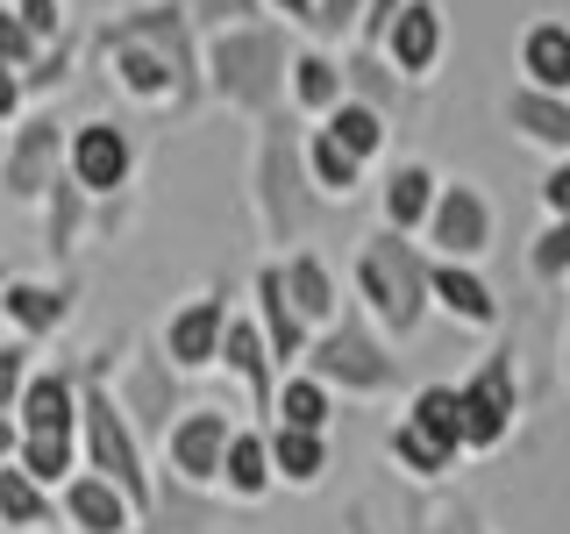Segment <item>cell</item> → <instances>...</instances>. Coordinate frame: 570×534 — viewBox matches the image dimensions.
Here are the masks:
<instances>
[{
    "label": "cell",
    "instance_id": "35",
    "mask_svg": "<svg viewBox=\"0 0 570 534\" xmlns=\"http://www.w3.org/2000/svg\"><path fill=\"white\" fill-rule=\"evenodd\" d=\"M400 86H406V71L392 65L385 50H364V43L350 50V93H356V100H371V107H385V115H400Z\"/></svg>",
    "mask_w": 570,
    "mask_h": 534
},
{
    "label": "cell",
    "instance_id": "46",
    "mask_svg": "<svg viewBox=\"0 0 570 534\" xmlns=\"http://www.w3.org/2000/svg\"><path fill=\"white\" fill-rule=\"evenodd\" d=\"M14 8H22V22L43 36V43H58V36H65V0H14Z\"/></svg>",
    "mask_w": 570,
    "mask_h": 534
},
{
    "label": "cell",
    "instance_id": "8",
    "mask_svg": "<svg viewBox=\"0 0 570 534\" xmlns=\"http://www.w3.org/2000/svg\"><path fill=\"white\" fill-rule=\"evenodd\" d=\"M178 378H186V370L171 364V349H165V343H136V349H129V364H121V378H115L121 406H129V421H136V435H142V442H157V449H165L171 421L186 414V406H178Z\"/></svg>",
    "mask_w": 570,
    "mask_h": 534
},
{
    "label": "cell",
    "instance_id": "26",
    "mask_svg": "<svg viewBox=\"0 0 570 534\" xmlns=\"http://www.w3.org/2000/svg\"><path fill=\"white\" fill-rule=\"evenodd\" d=\"M385 456L400 463L406 477H421V485H442V477L456 471V456H463V449H456V442H442V435H428L421 421H406V414H400V421L385 427Z\"/></svg>",
    "mask_w": 570,
    "mask_h": 534
},
{
    "label": "cell",
    "instance_id": "11",
    "mask_svg": "<svg viewBox=\"0 0 570 534\" xmlns=\"http://www.w3.org/2000/svg\"><path fill=\"white\" fill-rule=\"evenodd\" d=\"M492 228H499V214L485 200V186H478V178H442V200L428 214V249L478 264L492 249Z\"/></svg>",
    "mask_w": 570,
    "mask_h": 534
},
{
    "label": "cell",
    "instance_id": "48",
    "mask_svg": "<svg viewBox=\"0 0 570 534\" xmlns=\"http://www.w3.org/2000/svg\"><path fill=\"white\" fill-rule=\"evenodd\" d=\"M272 14H278V22H293L299 36H314V14H321V0H272Z\"/></svg>",
    "mask_w": 570,
    "mask_h": 534
},
{
    "label": "cell",
    "instance_id": "16",
    "mask_svg": "<svg viewBox=\"0 0 570 534\" xmlns=\"http://www.w3.org/2000/svg\"><path fill=\"white\" fill-rule=\"evenodd\" d=\"M249 299H257V320H264V335H272V349H278V364L285 370H299L307 364V349H314V328H307V314L293 307V293H285V264H257V278H249Z\"/></svg>",
    "mask_w": 570,
    "mask_h": 534
},
{
    "label": "cell",
    "instance_id": "2",
    "mask_svg": "<svg viewBox=\"0 0 570 534\" xmlns=\"http://www.w3.org/2000/svg\"><path fill=\"white\" fill-rule=\"evenodd\" d=\"M350 299L371 307V320L392 343H414L421 320L435 314V257L414 249L400 228H379V236H364V249L350 264Z\"/></svg>",
    "mask_w": 570,
    "mask_h": 534
},
{
    "label": "cell",
    "instance_id": "1",
    "mask_svg": "<svg viewBox=\"0 0 570 534\" xmlns=\"http://www.w3.org/2000/svg\"><path fill=\"white\" fill-rule=\"evenodd\" d=\"M293 22H236V29H214L207 36V93L222 107H236L249 121H272L285 100H293V50L285 43Z\"/></svg>",
    "mask_w": 570,
    "mask_h": 534
},
{
    "label": "cell",
    "instance_id": "30",
    "mask_svg": "<svg viewBox=\"0 0 570 534\" xmlns=\"http://www.w3.org/2000/svg\"><path fill=\"white\" fill-rule=\"evenodd\" d=\"M364 165H371V157H356L350 142L328 129V121H321V129H307V171H314V192H321V200H356Z\"/></svg>",
    "mask_w": 570,
    "mask_h": 534
},
{
    "label": "cell",
    "instance_id": "32",
    "mask_svg": "<svg viewBox=\"0 0 570 534\" xmlns=\"http://www.w3.org/2000/svg\"><path fill=\"white\" fill-rule=\"evenodd\" d=\"M335 414H343V392H335L321 370H285L278 378V421H293V427H335Z\"/></svg>",
    "mask_w": 570,
    "mask_h": 534
},
{
    "label": "cell",
    "instance_id": "45",
    "mask_svg": "<svg viewBox=\"0 0 570 534\" xmlns=\"http://www.w3.org/2000/svg\"><path fill=\"white\" fill-rule=\"evenodd\" d=\"M400 8H406V0H371L364 22H356V43H364V50H385V29L400 22Z\"/></svg>",
    "mask_w": 570,
    "mask_h": 534
},
{
    "label": "cell",
    "instance_id": "13",
    "mask_svg": "<svg viewBox=\"0 0 570 534\" xmlns=\"http://www.w3.org/2000/svg\"><path fill=\"white\" fill-rule=\"evenodd\" d=\"M222 370L249 392V414L272 427V421H278V378H285V364H278V349H272V335H264V320H257V314H228Z\"/></svg>",
    "mask_w": 570,
    "mask_h": 534
},
{
    "label": "cell",
    "instance_id": "22",
    "mask_svg": "<svg viewBox=\"0 0 570 534\" xmlns=\"http://www.w3.org/2000/svg\"><path fill=\"white\" fill-rule=\"evenodd\" d=\"M285 293H293V307L307 314V328L321 335V328H335V320L350 314V299H343V285H335V271H328V257L321 249H285Z\"/></svg>",
    "mask_w": 570,
    "mask_h": 534
},
{
    "label": "cell",
    "instance_id": "33",
    "mask_svg": "<svg viewBox=\"0 0 570 534\" xmlns=\"http://www.w3.org/2000/svg\"><path fill=\"white\" fill-rule=\"evenodd\" d=\"M14 463H22V471H36L50 492H58L65 477L86 463V435H79V427H29V435H22V456H14Z\"/></svg>",
    "mask_w": 570,
    "mask_h": 534
},
{
    "label": "cell",
    "instance_id": "36",
    "mask_svg": "<svg viewBox=\"0 0 570 534\" xmlns=\"http://www.w3.org/2000/svg\"><path fill=\"white\" fill-rule=\"evenodd\" d=\"M406 421H421L428 435L456 442V449L471 456V442H463V399H456V385H421L414 399H406Z\"/></svg>",
    "mask_w": 570,
    "mask_h": 534
},
{
    "label": "cell",
    "instance_id": "37",
    "mask_svg": "<svg viewBox=\"0 0 570 534\" xmlns=\"http://www.w3.org/2000/svg\"><path fill=\"white\" fill-rule=\"evenodd\" d=\"M528 278L534 285H570V214H549L542 221V236L528 243Z\"/></svg>",
    "mask_w": 570,
    "mask_h": 534
},
{
    "label": "cell",
    "instance_id": "5",
    "mask_svg": "<svg viewBox=\"0 0 570 534\" xmlns=\"http://www.w3.org/2000/svg\"><path fill=\"white\" fill-rule=\"evenodd\" d=\"M307 370H321L343 399H379V392H392V385L406 378V356H400V343H392L379 320H371V307H356V299H350V314L335 320V328L314 335Z\"/></svg>",
    "mask_w": 570,
    "mask_h": 534
},
{
    "label": "cell",
    "instance_id": "28",
    "mask_svg": "<svg viewBox=\"0 0 570 534\" xmlns=\"http://www.w3.org/2000/svg\"><path fill=\"white\" fill-rule=\"evenodd\" d=\"M58 492L43 485L36 471H22V463H0V527L8 534H36V527H50L58 521Z\"/></svg>",
    "mask_w": 570,
    "mask_h": 534
},
{
    "label": "cell",
    "instance_id": "4",
    "mask_svg": "<svg viewBox=\"0 0 570 534\" xmlns=\"http://www.w3.org/2000/svg\"><path fill=\"white\" fill-rule=\"evenodd\" d=\"M314 171H307V142H293L285 115L257 121V157H249V207H257L264 243H299L314 221Z\"/></svg>",
    "mask_w": 570,
    "mask_h": 534
},
{
    "label": "cell",
    "instance_id": "24",
    "mask_svg": "<svg viewBox=\"0 0 570 534\" xmlns=\"http://www.w3.org/2000/svg\"><path fill=\"white\" fill-rule=\"evenodd\" d=\"M222 492L236 498V506H257V498L278 492L272 427H236V442H228V463H222Z\"/></svg>",
    "mask_w": 570,
    "mask_h": 534
},
{
    "label": "cell",
    "instance_id": "47",
    "mask_svg": "<svg viewBox=\"0 0 570 534\" xmlns=\"http://www.w3.org/2000/svg\"><path fill=\"white\" fill-rule=\"evenodd\" d=\"M542 207H549V214H570V157H549V171H542Z\"/></svg>",
    "mask_w": 570,
    "mask_h": 534
},
{
    "label": "cell",
    "instance_id": "42",
    "mask_svg": "<svg viewBox=\"0 0 570 534\" xmlns=\"http://www.w3.org/2000/svg\"><path fill=\"white\" fill-rule=\"evenodd\" d=\"M364 8L371 0H321V14H314V43H356V22H364Z\"/></svg>",
    "mask_w": 570,
    "mask_h": 534
},
{
    "label": "cell",
    "instance_id": "12",
    "mask_svg": "<svg viewBox=\"0 0 570 534\" xmlns=\"http://www.w3.org/2000/svg\"><path fill=\"white\" fill-rule=\"evenodd\" d=\"M65 165H71V178H79L94 200H115V192L136 178V136L121 129V121H107V115L71 121V150H65Z\"/></svg>",
    "mask_w": 570,
    "mask_h": 534
},
{
    "label": "cell",
    "instance_id": "50",
    "mask_svg": "<svg viewBox=\"0 0 570 534\" xmlns=\"http://www.w3.org/2000/svg\"><path fill=\"white\" fill-rule=\"evenodd\" d=\"M563 385H570V328H563Z\"/></svg>",
    "mask_w": 570,
    "mask_h": 534
},
{
    "label": "cell",
    "instance_id": "19",
    "mask_svg": "<svg viewBox=\"0 0 570 534\" xmlns=\"http://www.w3.org/2000/svg\"><path fill=\"white\" fill-rule=\"evenodd\" d=\"M435 314H450L456 328H471V335H499V320H507L499 293L478 278V264H463V257H435Z\"/></svg>",
    "mask_w": 570,
    "mask_h": 534
},
{
    "label": "cell",
    "instance_id": "51",
    "mask_svg": "<svg viewBox=\"0 0 570 534\" xmlns=\"http://www.w3.org/2000/svg\"><path fill=\"white\" fill-rule=\"evenodd\" d=\"M8 278H14V271H8V264H0V293H8Z\"/></svg>",
    "mask_w": 570,
    "mask_h": 534
},
{
    "label": "cell",
    "instance_id": "27",
    "mask_svg": "<svg viewBox=\"0 0 570 534\" xmlns=\"http://www.w3.org/2000/svg\"><path fill=\"white\" fill-rule=\"evenodd\" d=\"M86 221H94V192L71 178V165L50 178V192H43V249L50 257H71V249L86 243Z\"/></svg>",
    "mask_w": 570,
    "mask_h": 534
},
{
    "label": "cell",
    "instance_id": "40",
    "mask_svg": "<svg viewBox=\"0 0 570 534\" xmlns=\"http://www.w3.org/2000/svg\"><path fill=\"white\" fill-rule=\"evenodd\" d=\"M43 50H50V43H43V36H36V29L22 22V8H14V0H0V58L29 71L36 58H43Z\"/></svg>",
    "mask_w": 570,
    "mask_h": 534
},
{
    "label": "cell",
    "instance_id": "23",
    "mask_svg": "<svg viewBox=\"0 0 570 534\" xmlns=\"http://www.w3.org/2000/svg\"><path fill=\"white\" fill-rule=\"evenodd\" d=\"M71 299H79V285H71V278H58V285H43V278H8L0 314L14 320V335L43 343V335H58L65 320H71Z\"/></svg>",
    "mask_w": 570,
    "mask_h": 534
},
{
    "label": "cell",
    "instance_id": "10",
    "mask_svg": "<svg viewBox=\"0 0 570 534\" xmlns=\"http://www.w3.org/2000/svg\"><path fill=\"white\" fill-rule=\"evenodd\" d=\"M243 421H228L222 406H186L165 435V471L178 477L186 492H207L222 485V463H228V442H236Z\"/></svg>",
    "mask_w": 570,
    "mask_h": 534
},
{
    "label": "cell",
    "instance_id": "44",
    "mask_svg": "<svg viewBox=\"0 0 570 534\" xmlns=\"http://www.w3.org/2000/svg\"><path fill=\"white\" fill-rule=\"evenodd\" d=\"M22 115H29V71L0 58V129H14Z\"/></svg>",
    "mask_w": 570,
    "mask_h": 534
},
{
    "label": "cell",
    "instance_id": "34",
    "mask_svg": "<svg viewBox=\"0 0 570 534\" xmlns=\"http://www.w3.org/2000/svg\"><path fill=\"white\" fill-rule=\"evenodd\" d=\"M328 129L343 136L356 157H371V165H379V157H385V142H392V115H385V107H371V100H356V93H350V100L328 115Z\"/></svg>",
    "mask_w": 570,
    "mask_h": 534
},
{
    "label": "cell",
    "instance_id": "15",
    "mask_svg": "<svg viewBox=\"0 0 570 534\" xmlns=\"http://www.w3.org/2000/svg\"><path fill=\"white\" fill-rule=\"evenodd\" d=\"M222 335H228V299L222 293H200V299H186L171 320H165V349H171V364L186 370H222Z\"/></svg>",
    "mask_w": 570,
    "mask_h": 534
},
{
    "label": "cell",
    "instance_id": "14",
    "mask_svg": "<svg viewBox=\"0 0 570 534\" xmlns=\"http://www.w3.org/2000/svg\"><path fill=\"white\" fill-rule=\"evenodd\" d=\"M58 506H65L71 534H136L142 527V506L107 471H94V463H79V471L58 485Z\"/></svg>",
    "mask_w": 570,
    "mask_h": 534
},
{
    "label": "cell",
    "instance_id": "52",
    "mask_svg": "<svg viewBox=\"0 0 570 534\" xmlns=\"http://www.w3.org/2000/svg\"><path fill=\"white\" fill-rule=\"evenodd\" d=\"M563 293H570V285H563Z\"/></svg>",
    "mask_w": 570,
    "mask_h": 534
},
{
    "label": "cell",
    "instance_id": "20",
    "mask_svg": "<svg viewBox=\"0 0 570 534\" xmlns=\"http://www.w3.org/2000/svg\"><path fill=\"white\" fill-rule=\"evenodd\" d=\"M435 200H442V171L421 165V157H400V165L379 178V214H385V228H400V236H428Z\"/></svg>",
    "mask_w": 570,
    "mask_h": 534
},
{
    "label": "cell",
    "instance_id": "41",
    "mask_svg": "<svg viewBox=\"0 0 570 534\" xmlns=\"http://www.w3.org/2000/svg\"><path fill=\"white\" fill-rule=\"evenodd\" d=\"M414 534H492V527H485V513H478V506H463V498H456V506H421L414 513Z\"/></svg>",
    "mask_w": 570,
    "mask_h": 534
},
{
    "label": "cell",
    "instance_id": "7",
    "mask_svg": "<svg viewBox=\"0 0 570 534\" xmlns=\"http://www.w3.org/2000/svg\"><path fill=\"white\" fill-rule=\"evenodd\" d=\"M65 150H71V129L58 121V107H29L22 121H14L8 150H0V192L22 207H43L50 178L65 171Z\"/></svg>",
    "mask_w": 570,
    "mask_h": 534
},
{
    "label": "cell",
    "instance_id": "39",
    "mask_svg": "<svg viewBox=\"0 0 570 534\" xmlns=\"http://www.w3.org/2000/svg\"><path fill=\"white\" fill-rule=\"evenodd\" d=\"M186 14L200 22V36H214V29H236V22H264L272 0H186Z\"/></svg>",
    "mask_w": 570,
    "mask_h": 534
},
{
    "label": "cell",
    "instance_id": "31",
    "mask_svg": "<svg viewBox=\"0 0 570 534\" xmlns=\"http://www.w3.org/2000/svg\"><path fill=\"white\" fill-rule=\"evenodd\" d=\"M14 414H22V427H79V378L58 364H36V378H29Z\"/></svg>",
    "mask_w": 570,
    "mask_h": 534
},
{
    "label": "cell",
    "instance_id": "9",
    "mask_svg": "<svg viewBox=\"0 0 570 534\" xmlns=\"http://www.w3.org/2000/svg\"><path fill=\"white\" fill-rule=\"evenodd\" d=\"M100 50H107V71H115V86L129 93L136 107H171L178 115V93H186V79H178V58L165 43H150V36L136 29H100Z\"/></svg>",
    "mask_w": 570,
    "mask_h": 534
},
{
    "label": "cell",
    "instance_id": "3",
    "mask_svg": "<svg viewBox=\"0 0 570 534\" xmlns=\"http://www.w3.org/2000/svg\"><path fill=\"white\" fill-rule=\"evenodd\" d=\"M79 435H86V463L115 477V485L142 506V521H150V513H157L150 442L136 435V421H129V406H121L115 378H107V364H86L79 370Z\"/></svg>",
    "mask_w": 570,
    "mask_h": 534
},
{
    "label": "cell",
    "instance_id": "49",
    "mask_svg": "<svg viewBox=\"0 0 570 534\" xmlns=\"http://www.w3.org/2000/svg\"><path fill=\"white\" fill-rule=\"evenodd\" d=\"M22 435H29L22 414H14V406H0V463H14V456H22Z\"/></svg>",
    "mask_w": 570,
    "mask_h": 534
},
{
    "label": "cell",
    "instance_id": "38",
    "mask_svg": "<svg viewBox=\"0 0 570 534\" xmlns=\"http://www.w3.org/2000/svg\"><path fill=\"white\" fill-rule=\"evenodd\" d=\"M29 378H36V343L29 335H8L0 343V406H22Z\"/></svg>",
    "mask_w": 570,
    "mask_h": 534
},
{
    "label": "cell",
    "instance_id": "17",
    "mask_svg": "<svg viewBox=\"0 0 570 534\" xmlns=\"http://www.w3.org/2000/svg\"><path fill=\"white\" fill-rule=\"evenodd\" d=\"M442 50H450V22H442V8H435V0H406L400 22L385 29V58L406 71V86H421V79H435Z\"/></svg>",
    "mask_w": 570,
    "mask_h": 534
},
{
    "label": "cell",
    "instance_id": "18",
    "mask_svg": "<svg viewBox=\"0 0 570 534\" xmlns=\"http://www.w3.org/2000/svg\"><path fill=\"white\" fill-rule=\"evenodd\" d=\"M499 115H507V129L534 142V150L549 157H570V93H549V86H507V100H499Z\"/></svg>",
    "mask_w": 570,
    "mask_h": 534
},
{
    "label": "cell",
    "instance_id": "21",
    "mask_svg": "<svg viewBox=\"0 0 570 534\" xmlns=\"http://www.w3.org/2000/svg\"><path fill=\"white\" fill-rule=\"evenodd\" d=\"M343 100H350V65L335 58L328 43H314V36H307V43L293 50V107L307 121H328Z\"/></svg>",
    "mask_w": 570,
    "mask_h": 534
},
{
    "label": "cell",
    "instance_id": "25",
    "mask_svg": "<svg viewBox=\"0 0 570 534\" xmlns=\"http://www.w3.org/2000/svg\"><path fill=\"white\" fill-rule=\"evenodd\" d=\"M521 79L528 86H549V93H570V22H557V14H542V22L521 29Z\"/></svg>",
    "mask_w": 570,
    "mask_h": 534
},
{
    "label": "cell",
    "instance_id": "43",
    "mask_svg": "<svg viewBox=\"0 0 570 534\" xmlns=\"http://www.w3.org/2000/svg\"><path fill=\"white\" fill-rule=\"evenodd\" d=\"M65 71H71V36H58V43H50L43 58L29 65V93H58V86H65Z\"/></svg>",
    "mask_w": 570,
    "mask_h": 534
},
{
    "label": "cell",
    "instance_id": "29",
    "mask_svg": "<svg viewBox=\"0 0 570 534\" xmlns=\"http://www.w3.org/2000/svg\"><path fill=\"white\" fill-rule=\"evenodd\" d=\"M272 456H278V485L314 492L321 477H328V427H293V421H272Z\"/></svg>",
    "mask_w": 570,
    "mask_h": 534
},
{
    "label": "cell",
    "instance_id": "6",
    "mask_svg": "<svg viewBox=\"0 0 570 534\" xmlns=\"http://www.w3.org/2000/svg\"><path fill=\"white\" fill-rule=\"evenodd\" d=\"M456 399H463V442H471V456L507 449L513 427H521V356L507 343L485 349V364L471 378H456Z\"/></svg>",
    "mask_w": 570,
    "mask_h": 534
}]
</instances>
